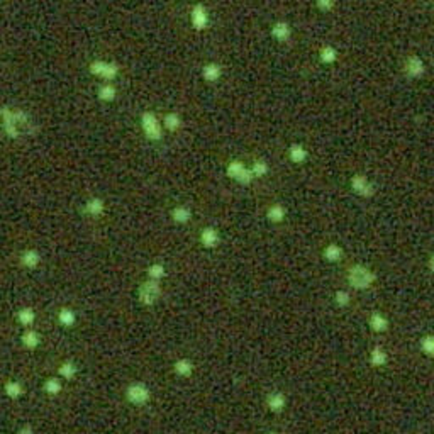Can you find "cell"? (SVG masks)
<instances>
[{
	"label": "cell",
	"instance_id": "cell-1",
	"mask_svg": "<svg viewBox=\"0 0 434 434\" xmlns=\"http://www.w3.org/2000/svg\"><path fill=\"white\" fill-rule=\"evenodd\" d=\"M0 114H2L4 129H6V133L11 138H19L21 134H24L31 129L29 117H27L24 112H14L11 109H2Z\"/></svg>",
	"mask_w": 434,
	"mask_h": 434
},
{
	"label": "cell",
	"instance_id": "cell-2",
	"mask_svg": "<svg viewBox=\"0 0 434 434\" xmlns=\"http://www.w3.org/2000/svg\"><path fill=\"white\" fill-rule=\"evenodd\" d=\"M346 278L354 290H366L377 282V275L370 268L363 267V265H354V267L349 268Z\"/></svg>",
	"mask_w": 434,
	"mask_h": 434
},
{
	"label": "cell",
	"instance_id": "cell-3",
	"mask_svg": "<svg viewBox=\"0 0 434 434\" xmlns=\"http://www.w3.org/2000/svg\"><path fill=\"white\" fill-rule=\"evenodd\" d=\"M349 185H351L353 192L356 195H360V197H363V199H370L375 195V185H373L371 181L361 173L353 175L351 180H349Z\"/></svg>",
	"mask_w": 434,
	"mask_h": 434
},
{
	"label": "cell",
	"instance_id": "cell-4",
	"mask_svg": "<svg viewBox=\"0 0 434 434\" xmlns=\"http://www.w3.org/2000/svg\"><path fill=\"white\" fill-rule=\"evenodd\" d=\"M160 293H161V288L158 285L156 280H149V282H144L138 290V295H139V300L141 304L144 305H153L155 302L160 298Z\"/></svg>",
	"mask_w": 434,
	"mask_h": 434
},
{
	"label": "cell",
	"instance_id": "cell-5",
	"mask_svg": "<svg viewBox=\"0 0 434 434\" xmlns=\"http://www.w3.org/2000/svg\"><path fill=\"white\" fill-rule=\"evenodd\" d=\"M151 397L149 389L144 384H131L126 390V399L129 400L133 405H144Z\"/></svg>",
	"mask_w": 434,
	"mask_h": 434
},
{
	"label": "cell",
	"instance_id": "cell-6",
	"mask_svg": "<svg viewBox=\"0 0 434 434\" xmlns=\"http://www.w3.org/2000/svg\"><path fill=\"white\" fill-rule=\"evenodd\" d=\"M227 176H231L232 180L239 181V183H242V185H248V183H251V180H253V173H251V170H248V168L237 160L231 161L229 165H227Z\"/></svg>",
	"mask_w": 434,
	"mask_h": 434
},
{
	"label": "cell",
	"instance_id": "cell-7",
	"mask_svg": "<svg viewBox=\"0 0 434 434\" xmlns=\"http://www.w3.org/2000/svg\"><path fill=\"white\" fill-rule=\"evenodd\" d=\"M143 129H144L146 138L151 139V141H158V139H161L163 136L161 128H160V124H158V119L151 112H144L143 114Z\"/></svg>",
	"mask_w": 434,
	"mask_h": 434
},
{
	"label": "cell",
	"instance_id": "cell-8",
	"mask_svg": "<svg viewBox=\"0 0 434 434\" xmlns=\"http://www.w3.org/2000/svg\"><path fill=\"white\" fill-rule=\"evenodd\" d=\"M424 72H426V67H424V61L419 56L412 54L409 56L407 59H405L404 63V73L407 75L409 78H419L422 77Z\"/></svg>",
	"mask_w": 434,
	"mask_h": 434
},
{
	"label": "cell",
	"instance_id": "cell-9",
	"mask_svg": "<svg viewBox=\"0 0 434 434\" xmlns=\"http://www.w3.org/2000/svg\"><path fill=\"white\" fill-rule=\"evenodd\" d=\"M389 319L382 314L380 311H373L370 316H368V328H370L373 333L380 334V333H385V331H389Z\"/></svg>",
	"mask_w": 434,
	"mask_h": 434
},
{
	"label": "cell",
	"instance_id": "cell-10",
	"mask_svg": "<svg viewBox=\"0 0 434 434\" xmlns=\"http://www.w3.org/2000/svg\"><path fill=\"white\" fill-rule=\"evenodd\" d=\"M90 72L97 77L107 78V80H112V78L117 75V67L114 63H104V61H93L90 65Z\"/></svg>",
	"mask_w": 434,
	"mask_h": 434
},
{
	"label": "cell",
	"instance_id": "cell-11",
	"mask_svg": "<svg viewBox=\"0 0 434 434\" xmlns=\"http://www.w3.org/2000/svg\"><path fill=\"white\" fill-rule=\"evenodd\" d=\"M267 407L275 414L282 412V410L287 407L285 394H282V392H272V394H268L267 395Z\"/></svg>",
	"mask_w": 434,
	"mask_h": 434
},
{
	"label": "cell",
	"instance_id": "cell-12",
	"mask_svg": "<svg viewBox=\"0 0 434 434\" xmlns=\"http://www.w3.org/2000/svg\"><path fill=\"white\" fill-rule=\"evenodd\" d=\"M368 361L373 368H382L389 363V354L382 346H373L368 354Z\"/></svg>",
	"mask_w": 434,
	"mask_h": 434
},
{
	"label": "cell",
	"instance_id": "cell-13",
	"mask_svg": "<svg viewBox=\"0 0 434 434\" xmlns=\"http://www.w3.org/2000/svg\"><path fill=\"white\" fill-rule=\"evenodd\" d=\"M192 24L195 29H205L209 24V17H207V12L202 6H195L192 9Z\"/></svg>",
	"mask_w": 434,
	"mask_h": 434
},
{
	"label": "cell",
	"instance_id": "cell-14",
	"mask_svg": "<svg viewBox=\"0 0 434 434\" xmlns=\"http://www.w3.org/2000/svg\"><path fill=\"white\" fill-rule=\"evenodd\" d=\"M323 258L326 261H329V263H338V261H341L343 258V250L341 246H338L336 242H331V244H328L323 251Z\"/></svg>",
	"mask_w": 434,
	"mask_h": 434
},
{
	"label": "cell",
	"instance_id": "cell-15",
	"mask_svg": "<svg viewBox=\"0 0 434 434\" xmlns=\"http://www.w3.org/2000/svg\"><path fill=\"white\" fill-rule=\"evenodd\" d=\"M272 36L278 41H287L288 37H290V26L283 21L275 22L272 27Z\"/></svg>",
	"mask_w": 434,
	"mask_h": 434
},
{
	"label": "cell",
	"instance_id": "cell-16",
	"mask_svg": "<svg viewBox=\"0 0 434 434\" xmlns=\"http://www.w3.org/2000/svg\"><path fill=\"white\" fill-rule=\"evenodd\" d=\"M288 158L293 163H304L307 160V149L298 143H293L290 148H288Z\"/></svg>",
	"mask_w": 434,
	"mask_h": 434
},
{
	"label": "cell",
	"instance_id": "cell-17",
	"mask_svg": "<svg viewBox=\"0 0 434 434\" xmlns=\"http://www.w3.org/2000/svg\"><path fill=\"white\" fill-rule=\"evenodd\" d=\"M200 241H202V244L205 248H214V246H217V242H219L217 231L212 229V227H205L202 231V234H200Z\"/></svg>",
	"mask_w": 434,
	"mask_h": 434
},
{
	"label": "cell",
	"instance_id": "cell-18",
	"mask_svg": "<svg viewBox=\"0 0 434 434\" xmlns=\"http://www.w3.org/2000/svg\"><path fill=\"white\" fill-rule=\"evenodd\" d=\"M319 58L324 65H333L336 59H338V51H336V48H333V46L326 44L319 51Z\"/></svg>",
	"mask_w": 434,
	"mask_h": 434
},
{
	"label": "cell",
	"instance_id": "cell-19",
	"mask_svg": "<svg viewBox=\"0 0 434 434\" xmlns=\"http://www.w3.org/2000/svg\"><path fill=\"white\" fill-rule=\"evenodd\" d=\"M285 216H287L285 209H283L282 205H278V204L272 205V207L268 209V212H267L268 221H272L273 224H280V222H283V219H285Z\"/></svg>",
	"mask_w": 434,
	"mask_h": 434
},
{
	"label": "cell",
	"instance_id": "cell-20",
	"mask_svg": "<svg viewBox=\"0 0 434 434\" xmlns=\"http://www.w3.org/2000/svg\"><path fill=\"white\" fill-rule=\"evenodd\" d=\"M21 341H22V344H24L27 349H36L37 346H39L41 339H39V334H37L36 331L29 329V331H26V333L22 334Z\"/></svg>",
	"mask_w": 434,
	"mask_h": 434
},
{
	"label": "cell",
	"instance_id": "cell-21",
	"mask_svg": "<svg viewBox=\"0 0 434 434\" xmlns=\"http://www.w3.org/2000/svg\"><path fill=\"white\" fill-rule=\"evenodd\" d=\"M175 371L178 373L180 377H190L194 373V363L187 358H181L175 363Z\"/></svg>",
	"mask_w": 434,
	"mask_h": 434
},
{
	"label": "cell",
	"instance_id": "cell-22",
	"mask_svg": "<svg viewBox=\"0 0 434 434\" xmlns=\"http://www.w3.org/2000/svg\"><path fill=\"white\" fill-rule=\"evenodd\" d=\"M419 348H421V351L426 354V356L434 358V336L432 334L422 336L421 341H419Z\"/></svg>",
	"mask_w": 434,
	"mask_h": 434
},
{
	"label": "cell",
	"instance_id": "cell-23",
	"mask_svg": "<svg viewBox=\"0 0 434 434\" xmlns=\"http://www.w3.org/2000/svg\"><path fill=\"white\" fill-rule=\"evenodd\" d=\"M21 261H22V265H24L26 268H36L37 263H39V255H37L34 250H27V251L22 253Z\"/></svg>",
	"mask_w": 434,
	"mask_h": 434
},
{
	"label": "cell",
	"instance_id": "cell-24",
	"mask_svg": "<svg viewBox=\"0 0 434 434\" xmlns=\"http://www.w3.org/2000/svg\"><path fill=\"white\" fill-rule=\"evenodd\" d=\"M4 390H6V395H9L11 399H17L22 395V385L19 384L17 380H9L6 385H4Z\"/></svg>",
	"mask_w": 434,
	"mask_h": 434
},
{
	"label": "cell",
	"instance_id": "cell-25",
	"mask_svg": "<svg viewBox=\"0 0 434 434\" xmlns=\"http://www.w3.org/2000/svg\"><path fill=\"white\" fill-rule=\"evenodd\" d=\"M58 321H59V324L65 326V328H72V326L75 324V321H77V317H75L73 311H70L65 307V309L58 312Z\"/></svg>",
	"mask_w": 434,
	"mask_h": 434
},
{
	"label": "cell",
	"instance_id": "cell-26",
	"mask_svg": "<svg viewBox=\"0 0 434 434\" xmlns=\"http://www.w3.org/2000/svg\"><path fill=\"white\" fill-rule=\"evenodd\" d=\"M34 319H36V314L31 307H24V309H21L17 312V321L22 326H31L32 323H34Z\"/></svg>",
	"mask_w": 434,
	"mask_h": 434
},
{
	"label": "cell",
	"instance_id": "cell-27",
	"mask_svg": "<svg viewBox=\"0 0 434 434\" xmlns=\"http://www.w3.org/2000/svg\"><path fill=\"white\" fill-rule=\"evenodd\" d=\"M219 77H221V67H219V65H216V63L205 65V68H204V78H205V80L214 82V80H217Z\"/></svg>",
	"mask_w": 434,
	"mask_h": 434
},
{
	"label": "cell",
	"instance_id": "cell-28",
	"mask_svg": "<svg viewBox=\"0 0 434 434\" xmlns=\"http://www.w3.org/2000/svg\"><path fill=\"white\" fill-rule=\"evenodd\" d=\"M171 217H173L175 222L178 224H185L190 221V217H192V214H190V211L187 207H176L173 209V212H171Z\"/></svg>",
	"mask_w": 434,
	"mask_h": 434
},
{
	"label": "cell",
	"instance_id": "cell-29",
	"mask_svg": "<svg viewBox=\"0 0 434 434\" xmlns=\"http://www.w3.org/2000/svg\"><path fill=\"white\" fill-rule=\"evenodd\" d=\"M43 390L49 395H58L61 392V382L58 379H48L43 384Z\"/></svg>",
	"mask_w": 434,
	"mask_h": 434
},
{
	"label": "cell",
	"instance_id": "cell-30",
	"mask_svg": "<svg viewBox=\"0 0 434 434\" xmlns=\"http://www.w3.org/2000/svg\"><path fill=\"white\" fill-rule=\"evenodd\" d=\"M334 304L339 307V309H344V307H348L349 304H351V295H349V292L346 290H338L334 293Z\"/></svg>",
	"mask_w": 434,
	"mask_h": 434
},
{
	"label": "cell",
	"instance_id": "cell-31",
	"mask_svg": "<svg viewBox=\"0 0 434 434\" xmlns=\"http://www.w3.org/2000/svg\"><path fill=\"white\" fill-rule=\"evenodd\" d=\"M85 209H87L88 214L97 216V214H102V211H104V202H102V199H99V197H93L87 202Z\"/></svg>",
	"mask_w": 434,
	"mask_h": 434
},
{
	"label": "cell",
	"instance_id": "cell-32",
	"mask_svg": "<svg viewBox=\"0 0 434 434\" xmlns=\"http://www.w3.org/2000/svg\"><path fill=\"white\" fill-rule=\"evenodd\" d=\"M58 373L63 377V379L70 380V379H73L75 373H77V366H75V363H72V361H65L63 365H59Z\"/></svg>",
	"mask_w": 434,
	"mask_h": 434
},
{
	"label": "cell",
	"instance_id": "cell-33",
	"mask_svg": "<svg viewBox=\"0 0 434 434\" xmlns=\"http://www.w3.org/2000/svg\"><path fill=\"white\" fill-rule=\"evenodd\" d=\"M148 275H149V278H151V280H156V282H158L160 278L165 277V267L160 265V263L151 265V267L148 268Z\"/></svg>",
	"mask_w": 434,
	"mask_h": 434
},
{
	"label": "cell",
	"instance_id": "cell-34",
	"mask_svg": "<svg viewBox=\"0 0 434 434\" xmlns=\"http://www.w3.org/2000/svg\"><path fill=\"white\" fill-rule=\"evenodd\" d=\"M251 173H253V176H265L268 173V165L265 161H255L253 163V168H251Z\"/></svg>",
	"mask_w": 434,
	"mask_h": 434
},
{
	"label": "cell",
	"instance_id": "cell-35",
	"mask_svg": "<svg viewBox=\"0 0 434 434\" xmlns=\"http://www.w3.org/2000/svg\"><path fill=\"white\" fill-rule=\"evenodd\" d=\"M99 99L105 100V102L114 100L115 99V88L114 87H102L99 90Z\"/></svg>",
	"mask_w": 434,
	"mask_h": 434
},
{
	"label": "cell",
	"instance_id": "cell-36",
	"mask_svg": "<svg viewBox=\"0 0 434 434\" xmlns=\"http://www.w3.org/2000/svg\"><path fill=\"white\" fill-rule=\"evenodd\" d=\"M180 122H181V120H180V117L176 114H168L165 117V126L170 131H175L180 126Z\"/></svg>",
	"mask_w": 434,
	"mask_h": 434
},
{
	"label": "cell",
	"instance_id": "cell-37",
	"mask_svg": "<svg viewBox=\"0 0 434 434\" xmlns=\"http://www.w3.org/2000/svg\"><path fill=\"white\" fill-rule=\"evenodd\" d=\"M334 4H336V0H316V6L319 7V11H323V12L333 11Z\"/></svg>",
	"mask_w": 434,
	"mask_h": 434
},
{
	"label": "cell",
	"instance_id": "cell-38",
	"mask_svg": "<svg viewBox=\"0 0 434 434\" xmlns=\"http://www.w3.org/2000/svg\"><path fill=\"white\" fill-rule=\"evenodd\" d=\"M17 434H34V429H32L31 424H24V426L19 429Z\"/></svg>",
	"mask_w": 434,
	"mask_h": 434
},
{
	"label": "cell",
	"instance_id": "cell-39",
	"mask_svg": "<svg viewBox=\"0 0 434 434\" xmlns=\"http://www.w3.org/2000/svg\"><path fill=\"white\" fill-rule=\"evenodd\" d=\"M427 267H429V270H431V272L434 273V253L429 256V261H427Z\"/></svg>",
	"mask_w": 434,
	"mask_h": 434
},
{
	"label": "cell",
	"instance_id": "cell-40",
	"mask_svg": "<svg viewBox=\"0 0 434 434\" xmlns=\"http://www.w3.org/2000/svg\"><path fill=\"white\" fill-rule=\"evenodd\" d=\"M267 434H278V432H267Z\"/></svg>",
	"mask_w": 434,
	"mask_h": 434
}]
</instances>
